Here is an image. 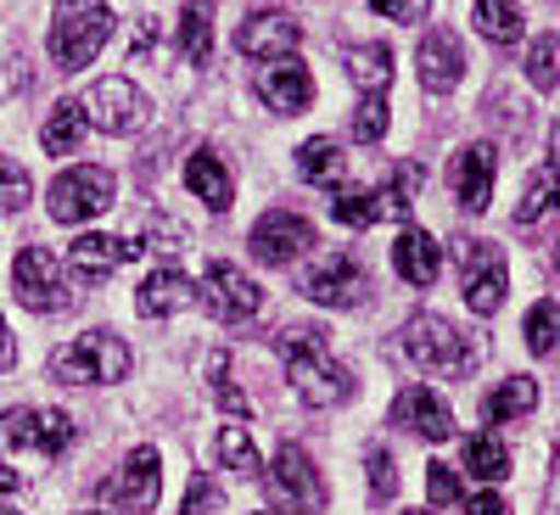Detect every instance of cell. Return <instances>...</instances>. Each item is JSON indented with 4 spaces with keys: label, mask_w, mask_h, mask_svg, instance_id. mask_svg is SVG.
<instances>
[{
    "label": "cell",
    "mask_w": 560,
    "mask_h": 515,
    "mask_svg": "<svg viewBox=\"0 0 560 515\" xmlns=\"http://www.w3.org/2000/svg\"><path fill=\"white\" fill-rule=\"evenodd\" d=\"M275 348H280V359H287V376H292V387L308 409H331V403L348 398L353 382L337 364V353H331L319 325H287V331L275 337Z\"/></svg>",
    "instance_id": "6da1fadb"
},
{
    "label": "cell",
    "mask_w": 560,
    "mask_h": 515,
    "mask_svg": "<svg viewBox=\"0 0 560 515\" xmlns=\"http://www.w3.org/2000/svg\"><path fill=\"white\" fill-rule=\"evenodd\" d=\"M404 353L415 370H427V376H448V382H465L477 370V342L459 337L448 319L438 314H415L404 325Z\"/></svg>",
    "instance_id": "7a4b0ae2"
},
{
    "label": "cell",
    "mask_w": 560,
    "mask_h": 515,
    "mask_svg": "<svg viewBox=\"0 0 560 515\" xmlns=\"http://www.w3.org/2000/svg\"><path fill=\"white\" fill-rule=\"evenodd\" d=\"M113 39V12L107 0H62L51 17V62L79 73L96 62V51Z\"/></svg>",
    "instance_id": "3957f363"
},
{
    "label": "cell",
    "mask_w": 560,
    "mask_h": 515,
    "mask_svg": "<svg viewBox=\"0 0 560 515\" xmlns=\"http://www.w3.org/2000/svg\"><path fill=\"white\" fill-rule=\"evenodd\" d=\"M124 376H129V348L113 331H84L51 353V382H62V387H102V382H124Z\"/></svg>",
    "instance_id": "277c9868"
},
{
    "label": "cell",
    "mask_w": 560,
    "mask_h": 515,
    "mask_svg": "<svg viewBox=\"0 0 560 515\" xmlns=\"http://www.w3.org/2000/svg\"><path fill=\"white\" fill-rule=\"evenodd\" d=\"M454 264H459V286H465V303L471 314H499L504 303V286H510V269H504V253L493 242H477V236H454Z\"/></svg>",
    "instance_id": "5b68a950"
},
{
    "label": "cell",
    "mask_w": 560,
    "mask_h": 515,
    "mask_svg": "<svg viewBox=\"0 0 560 515\" xmlns=\"http://www.w3.org/2000/svg\"><path fill=\"white\" fill-rule=\"evenodd\" d=\"M113 197H118V179L107 168H96V163H79V168L51 179V202H45V208H51L57 224H84V219L107 213Z\"/></svg>",
    "instance_id": "8992f818"
},
{
    "label": "cell",
    "mask_w": 560,
    "mask_h": 515,
    "mask_svg": "<svg viewBox=\"0 0 560 515\" xmlns=\"http://www.w3.org/2000/svg\"><path fill=\"white\" fill-rule=\"evenodd\" d=\"M269 493H275V504H287V510H298V515H319L325 510V482H319V465L298 448V443H280V454H275V465H269Z\"/></svg>",
    "instance_id": "52a82bcc"
},
{
    "label": "cell",
    "mask_w": 560,
    "mask_h": 515,
    "mask_svg": "<svg viewBox=\"0 0 560 515\" xmlns=\"http://www.w3.org/2000/svg\"><path fill=\"white\" fill-rule=\"evenodd\" d=\"M84 118L96 124L102 134H135V129H147L152 102L140 96L129 79H96L90 96H84Z\"/></svg>",
    "instance_id": "ba28073f"
},
{
    "label": "cell",
    "mask_w": 560,
    "mask_h": 515,
    "mask_svg": "<svg viewBox=\"0 0 560 515\" xmlns=\"http://www.w3.org/2000/svg\"><path fill=\"white\" fill-rule=\"evenodd\" d=\"M12 286H18V303L34 308V314H57V308L73 303V292H68V280H62L57 258L45 253V247H23V253H18Z\"/></svg>",
    "instance_id": "9c48e42d"
},
{
    "label": "cell",
    "mask_w": 560,
    "mask_h": 515,
    "mask_svg": "<svg viewBox=\"0 0 560 515\" xmlns=\"http://www.w3.org/2000/svg\"><path fill=\"white\" fill-rule=\"evenodd\" d=\"M298 292H303L308 303H319V308H359L370 286H364V269H359L353 258L331 253V258H319V264H308V269L298 274Z\"/></svg>",
    "instance_id": "30bf717a"
},
{
    "label": "cell",
    "mask_w": 560,
    "mask_h": 515,
    "mask_svg": "<svg viewBox=\"0 0 560 515\" xmlns=\"http://www.w3.org/2000/svg\"><path fill=\"white\" fill-rule=\"evenodd\" d=\"M0 443L34 448V454H62L73 443V420L62 409H0Z\"/></svg>",
    "instance_id": "8fae6325"
},
{
    "label": "cell",
    "mask_w": 560,
    "mask_h": 515,
    "mask_svg": "<svg viewBox=\"0 0 560 515\" xmlns=\"http://www.w3.org/2000/svg\"><path fill=\"white\" fill-rule=\"evenodd\" d=\"M158 493H163V454L158 448H135L124 459V471L102 488V499L118 504V510H129V515H147L158 504Z\"/></svg>",
    "instance_id": "7c38bea8"
},
{
    "label": "cell",
    "mask_w": 560,
    "mask_h": 515,
    "mask_svg": "<svg viewBox=\"0 0 560 515\" xmlns=\"http://www.w3.org/2000/svg\"><path fill=\"white\" fill-rule=\"evenodd\" d=\"M303 45V23L292 17V12H247L242 17V28H236V51L242 57H269V62H280V57H292Z\"/></svg>",
    "instance_id": "4fadbf2b"
},
{
    "label": "cell",
    "mask_w": 560,
    "mask_h": 515,
    "mask_svg": "<svg viewBox=\"0 0 560 515\" xmlns=\"http://www.w3.org/2000/svg\"><path fill=\"white\" fill-rule=\"evenodd\" d=\"M202 292H208V308L224 325H242V319H253L264 308V286H258V280H247L236 264H208Z\"/></svg>",
    "instance_id": "5bb4252c"
},
{
    "label": "cell",
    "mask_w": 560,
    "mask_h": 515,
    "mask_svg": "<svg viewBox=\"0 0 560 515\" xmlns=\"http://www.w3.org/2000/svg\"><path fill=\"white\" fill-rule=\"evenodd\" d=\"M314 247V224L303 219V213H292V208H275V213H264L258 224H253V253L264 258V264H292V258H303Z\"/></svg>",
    "instance_id": "9a60e30c"
},
{
    "label": "cell",
    "mask_w": 560,
    "mask_h": 515,
    "mask_svg": "<svg viewBox=\"0 0 560 515\" xmlns=\"http://www.w3.org/2000/svg\"><path fill=\"white\" fill-rule=\"evenodd\" d=\"M493 168H499L493 147H465V152H454L448 185H454V202H459L465 213H482V208L493 202Z\"/></svg>",
    "instance_id": "2e32d148"
},
{
    "label": "cell",
    "mask_w": 560,
    "mask_h": 515,
    "mask_svg": "<svg viewBox=\"0 0 560 515\" xmlns=\"http://www.w3.org/2000/svg\"><path fill=\"white\" fill-rule=\"evenodd\" d=\"M393 426L415 432V437H432V443H448L454 437V414L443 398H432V387H404L393 398Z\"/></svg>",
    "instance_id": "e0dca14e"
},
{
    "label": "cell",
    "mask_w": 560,
    "mask_h": 515,
    "mask_svg": "<svg viewBox=\"0 0 560 515\" xmlns=\"http://www.w3.org/2000/svg\"><path fill=\"white\" fill-rule=\"evenodd\" d=\"M415 62H420V84H427L432 96H448V90L465 79V51H459L454 28H432V34H420Z\"/></svg>",
    "instance_id": "ac0fdd59"
},
{
    "label": "cell",
    "mask_w": 560,
    "mask_h": 515,
    "mask_svg": "<svg viewBox=\"0 0 560 515\" xmlns=\"http://www.w3.org/2000/svg\"><path fill=\"white\" fill-rule=\"evenodd\" d=\"M258 102L275 107V113H303L314 102V73L298 62V57H280L258 73Z\"/></svg>",
    "instance_id": "d6986e66"
},
{
    "label": "cell",
    "mask_w": 560,
    "mask_h": 515,
    "mask_svg": "<svg viewBox=\"0 0 560 515\" xmlns=\"http://www.w3.org/2000/svg\"><path fill=\"white\" fill-rule=\"evenodd\" d=\"M135 253H147L140 242H118V236H79L73 247H68V264H73V274L79 280H107L118 264H129Z\"/></svg>",
    "instance_id": "ffe728a7"
},
{
    "label": "cell",
    "mask_w": 560,
    "mask_h": 515,
    "mask_svg": "<svg viewBox=\"0 0 560 515\" xmlns=\"http://www.w3.org/2000/svg\"><path fill=\"white\" fill-rule=\"evenodd\" d=\"M393 269H398V280H409V286H432L438 269H443V253L420 224H404V236L393 242Z\"/></svg>",
    "instance_id": "44dd1931"
},
{
    "label": "cell",
    "mask_w": 560,
    "mask_h": 515,
    "mask_svg": "<svg viewBox=\"0 0 560 515\" xmlns=\"http://www.w3.org/2000/svg\"><path fill=\"white\" fill-rule=\"evenodd\" d=\"M197 303V286L185 280L179 269H158V274H147V286H140V297H135V308L147 314V319H163V314H179V308H191Z\"/></svg>",
    "instance_id": "7402d4cb"
},
{
    "label": "cell",
    "mask_w": 560,
    "mask_h": 515,
    "mask_svg": "<svg viewBox=\"0 0 560 515\" xmlns=\"http://www.w3.org/2000/svg\"><path fill=\"white\" fill-rule=\"evenodd\" d=\"M185 185H191V197H202L213 213H224V208H230V197H236V185H230L224 163H219L208 147L185 157Z\"/></svg>",
    "instance_id": "603a6c76"
},
{
    "label": "cell",
    "mask_w": 560,
    "mask_h": 515,
    "mask_svg": "<svg viewBox=\"0 0 560 515\" xmlns=\"http://www.w3.org/2000/svg\"><path fill=\"white\" fill-rule=\"evenodd\" d=\"M348 73H353V84L364 90V96H382V90L393 84V51H387L382 39L348 45Z\"/></svg>",
    "instance_id": "cb8c5ba5"
},
{
    "label": "cell",
    "mask_w": 560,
    "mask_h": 515,
    "mask_svg": "<svg viewBox=\"0 0 560 515\" xmlns=\"http://www.w3.org/2000/svg\"><path fill=\"white\" fill-rule=\"evenodd\" d=\"M84 129H90V118H84V102H57V113L45 118V129H39V147L51 152V157H68V152H79Z\"/></svg>",
    "instance_id": "d4e9b609"
},
{
    "label": "cell",
    "mask_w": 560,
    "mask_h": 515,
    "mask_svg": "<svg viewBox=\"0 0 560 515\" xmlns=\"http://www.w3.org/2000/svg\"><path fill=\"white\" fill-rule=\"evenodd\" d=\"M179 51L185 62H208L213 57V7L208 0H185V12H179Z\"/></svg>",
    "instance_id": "484cf974"
},
{
    "label": "cell",
    "mask_w": 560,
    "mask_h": 515,
    "mask_svg": "<svg viewBox=\"0 0 560 515\" xmlns=\"http://www.w3.org/2000/svg\"><path fill=\"white\" fill-rule=\"evenodd\" d=\"M533 409H538V382H533V376H510V382L493 387L488 403H482V414L493 420V426H504V420H522V414H533Z\"/></svg>",
    "instance_id": "4316f807"
},
{
    "label": "cell",
    "mask_w": 560,
    "mask_h": 515,
    "mask_svg": "<svg viewBox=\"0 0 560 515\" xmlns=\"http://www.w3.org/2000/svg\"><path fill=\"white\" fill-rule=\"evenodd\" d=\"M560 208V163H544L533 179H527V191L516 202V224H538Z\"/></svg>",
    "instance_id": "83f0119b"
},
{
    "label": "cell",
    "mask_w": 560,
    "mask_h": 515,
    "mask_svg": "<svg viewBox=\"0 0 560 515\" xmlns=\"http://www.w3.org/2000/svg\"><path fill=\"white\" fill-rule=\"evenodd\" d=\"M342 168H348V157H342L337 140H325V134L303 140V152H298V174H303L308 185H337V179H342Z\"/></svg>",
    "instance_id": "f1b7e54d"
},
{
    "label": "cell",
    "mask_w": 560,
    "mask_h": 515,
    "mask_svg": "<svg viewBox=\"0 0 560 515\" xmlns=\"http://www.w3.org/2000/svg\"><path fill=\"white\" fill-rule=\"evenodd\" d=\"M465 471H471L477 482H504L510 477V454L493 432H477V437H465Z\"/></svg>",
    "instance_id": "f546056e"
},
{
    "label": "cell",
    "mask_w": 560,
    "mask_h": 515,
    "mask_svg": "<svg viewBox=\"0 0 560 515\" xmlns=\"http://www.w3.org/2000/svg\"><path fill=\"white\" fill-rule=\"evenodd\" d=\"M420 179H427V168H420V163H398L393 174H387V185H382V213H398V219H409V208H415V191H420Z\"/></svg>",
    "instance_id": "4dcf8cb0"
},
{
    "label": "cell",
    "mask_w": 560,
    "mask_h": 515,
    "mask_svg": "<svg viewBox=\"0 0 560 515\" xmlns=\"http://www.w3.org/2000/svg\"><path fill=\"white\" fill-rule=\"evenodd\" d=\"M477 28H482L493 45L522 39V12H516V0H477Z\"/></svg>",
    "instance_id": "1f68e13d"
},
{
    "label": "cell",
    "mask_w": 560,
    "mask_h": 515,
    "mask_svg": "<svg viewBox=\"0 0 560 515\" xmlns=\"http://www.w3.org/2000/svg\"><path fill=\"white\" fill-rule=\"evenodd\" d=\"M219 459L230 465L236 477H264V459H258V443L242 432V426H224L219 432Z\"/></svg>",
    "instance_id": "d6a6232c"
},
{
    "label": "cell",
    "mask_w": 560,
    "mask_h": 515,
    "mask_svg": "<svg viewBox=\"0 0 560 515\" xmlns=\"http://www.w3.org/2000/svg\"><path fill=\"white\" fill-rule=\"evenodd\" d=\"M331 219L348 224V230H370L382 219V197L376 191H337L331 197Z\"/></svg>",
    "instance_id": "836d02e7"
},
{
    "label": "cell",
    "mask_w": 560,
    "mask_h": 515,
    "mask_svg": "<svg viewBox=\"0 0 560 515\" xmlns=\"http://www.w3.org/2000/svg\"><path fill=\"white\" fill-rule=\"evenodd\" d=\"M208 376H213V398H219L230 414H253V398H247L236 382H230V353H224V348L208 359Z\"/></svg>",
    "instance_id": "e575fe53"
},
{
    "label": "cell",
    "mask_w": 560,
    "mask_h": 515,
    "mask_svg": "<svg viewBox=\"0 0 560 515\" xmlns=\"http://www.w3.org/2000/svg\"><path fill=\"white\" fill-rule=\"evenodd\" d=\"M527 348L533 353H555L560 348V303H538L527 314Z\"/></svg>",
    "instance_id": "d590c367"
},
{
    "label": "cell",
    "mask_w": 560,
    "mask_h": 515,
    "mask_svg": "<svg viewBox=\"0 0 560 515\" xmlns=\"http://www.w3.org/2000/svg\"><path fill=\"white\" fill-rule=\"evenodd\" d=\"M555 51H560V39H555V34H538V39H533V51H527V79H533L538 90H555V84H560Z\"/></svg>",
    "instance_id": "8d00e7d4"
},
{
    "label": "cell",
    "mask_w": 560,
    "mask_h": 515,
    "mask_svg": "<svg viewBox=\"0 0 560 515\" xmlns=\"http://www.w3.org/2000/svg\"><path fill=\"white\" fill-rule=\"evenodd\" d=\"M28 197H34L28 174H23L12 157H0V208H7V213H18V208H28Z\"/></svg>",
    "instance_id": "74e56055"
},
{
    "label": "cell",
    "mask_w": 560,
    "mask_h": 515,
    "mask_svg": "<svg viewBox=\"0 0 560 515\" xmlns=\"http://www.w3.org/2000/svg\"><path fill=\"white\" fill-rule=\"evenodd\" d=\"M387 134V96H364L359 102V113H353V140H382Z\"/></svg>",
    "instance_id": "f35d334b"
},
{
    "label": "cell",
    "mask_w": 560,
    "mask_h": 515,
    "mask_svg": "<svg viewBox=\"0 0 560 515\" xmlns=\"http://www.w3.org/2000/svg\"><path fill=\"white\" fill-rule=\"evenodd\" d=\"M364 465H370V493H376V504H382V499H393V493H398L393 454H387V448H370V454H364Z\"/></svg>",
    "instance_id": "ab89813d"
},
{
    "label": "cell",
    "mask_w": 560,
    "mask_h": 515,
    "mask_svg": "<svg viewBox=\"0 0 560 515\" xmlns=\"http://www.w3.org/2000/svg\"><path fill=\"white\" fill-rule=\"evenodd\" d=\"M370 7H376L387 23H420L432 12V0H370Z\"/></svg>",
    "instance_id": "60d3db41"
},
{
    "label": "cell",
    "mask_w": 560,
    "mask_h": 515,
    "mask_svg": "<svg viewBox=\"0 0 560 515\" xmlns=\"http://www.w3.org/2000/svg\"><path fill=\"white\" fill-rule=\"evenodd\" d=\"M427 493H432V504H459V482H454L448 465H432L427 471Z\"/></svg>",
    "instance_id": "b9f144b4"
},
{
    "label": "cell",
    "mask_w": 560,
    "mask_h": 515,
    "mask_svg": "<svg viewBox=\"0 0 560 515\" xmlns=\"http://www.w3.org/2000/svg\"><path fill=\"white\" fill-rule=\"evenodd\" d=\"M147 236H152V247H163V253H174V247L185 242V230H179L174 219H152V230H147Z\"/></svg>",
    "instance_id": "7bdbcfd3"
},
{
    "label": "cell",
    "mask_w": 560,
    "mask_h": 515,
    "mask_svg": "<svg viewBox=\"0 0 560 515\" xmlns=\"http://www.w3.org/2000/svg\"><path fill=\"white\" fill-rule=\"evenodd\" d=\"M202 510H219V488L191 482V493H185V515H202Z\"/></svg>",
    "instance_id": "ee69618b"
},
{
    "label": "cell",
    "mask_w": 560,
    "mask_h": 515,
    "mask_svg": "<svg viewBox=\"0 0 560 515\" xmlns=\"http://www.w3.org/2000/svg\"><path fill=\"white\" fill-rule=\"evenodd\" d=\"M465 510H471V515H510V504H504L499 493H477V499L465 504Z\"/></svg>",
    "instance_id": "f6af8a7d"
},
{
    "label": "cell",
    "mask_w": 560,
    "mask_h": 515,
    "mask_svg": "<svg viewBox=\"0 0 560 515\" xmlns=\"http://www.w3.org/2000/svg\"><path fill=\"white\" fill-rule=\"evenodd\" d=\"M12 364H18V342L7 331V319H0V370H12Z\"/></svg>",
    "instance_id": "bcb514c9"
},
{
    "label": "cell",
    "mask_w": 560,
    "mask_h": 515,
    "mask_svg": "<svg viewBox=\"0 0 560 515\" xmlns=\"http://www.w3.org/2000/svg\"><path fill=\"white\" fill-rule=\"evenodd\" d=\"M18 482H23V477L12 471V465H0V493H18Z\"/></svg>",
    "instance_id": "7dc6e473"
},
{
    "label": "cell",
    "mask_w": 560,
    "mask_h": 515,
    "mask_svg": "<svg viewBox=\"0 0 560 515\" xmlns=\"http://www.w3.org/2000/svg\"><path fill=\"white\" fill-rule=\"evenodd\" d=\"M549 152H555V157H560V124H555V129H549Z\"/></svg>",
    "instance_id": "c3c4849f"
},
{
    "label": "cell",
    "mask_w": 560,
    "mask_h": 515,
    "mask_svg": "<svg viewBox=\"0 0 560 515\" xmlns=\"http://www.w3.org/2000/svg\"><path fill=\"white\" fill-rule=\"evenodd\" d=\"M404 515H427V510H404Z\"/></svg>",
    "instance_id": "681fc988"
},
{
    "label": "cell",
    "mask_w": 560,
    "mask_h": 515,
    "mask_svg": "<svg viewBox=\"0 0 560 515\" xmlns=\"http://www.w3.org/2000/svg\"><path fill=\"white\" fill-rule=\"evenodd\" d=\"M0 515H18V510H0Z\"/></svg>",
    "instance_id": "f907efd6"
},
{
    "label": "cell",
    "mask_w": 560,
    "mask_h": 515,
    "mask_svg": "<svg viewBox=\"0 0 560 515\" xmlns=\"http://www.w3.org/2000/svg\"><path fill=\"white\" fill-rule=\"evenodd\" d=\"M555 269H560V253H555Z\"/></svg>",
    "instance_id": "816d5d0a"
},
{
    "label": "cell",
    "mask_w": 560,
    "mask_h": 515,
    "mask_svg": "<svg viewBox=\"0 0 560 515\" xmlns=\"http://www.w3.org/2000/svg\"><path fill=\"white\" fill-rule=\"evenodd\" d=\"M84 515H96V510H84Z\"/></svg>",
    "instance_id": "f5cc1de1"
},
{
    "label": "cell",
    "mask_w": 560,
    "mask_h": 515,
    "mask_svg": "<svg viewBox=\"0 0 560 515\" xmlns=\"http://www.w3.org/2000/svg\"><path fill=\"white\" fill-rule=\"evenodd\" d=\"M555 459H560V454H555Z\"/></svg>",
    "instance_id": "db71d44e"
}]
</instances>
